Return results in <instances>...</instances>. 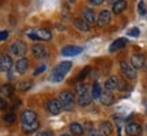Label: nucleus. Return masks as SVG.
<instances>
[{"label": "nucleus", "instance_id": "nucleus-1", "mask_svg": "<svg viewBox=\"0 0 147 136\" xmlns=\"http://www.w3.org/2000/svg\"><path fill=\"white\" fill-rule=\"evenodd\" d=\"M71 68H72V63H71V61H61V63H59L57 65L52 69L51 76H49V80H51L52 83L61 82V80L65 78V75L69 72Z\"/></svg>", "mask_w": 147, "mask_h": 136}, {"label": "nucleus", "instance_id": "nucleus-2", "mask_svg": "<svg viewBox=\"0 0 147 136\" xmlns=\"http://www.w3.org/2000/svg\"><path fill=\"white\" fill-rule=\"evenodd\" d=\"M59 100L63 105V109L64 110H72L74 104H75V95H74L72 91H61L60 95H59Z\"/></svg>", "mask_w": 147, "mask_h": 136}, {"label": "nucleus", "instance_id": "nucleus-3", "mask_svg": "<svg viewBox=\"0 0 147 136\" xmlns=\"http://www.w3.org/2000/svg\"><path fill=\"white\" fill-rule=\"evenodd\" d=\"M120 68H121V72L124 73V76L129 80H134L136 79L138 72H136V68L134 67L131 64V61H127V60H121L120 61Z\"/></svg>", "mask_w": 147, "mask_h": 136}, {"label": "nucleus", "instance_id": "nucleus-4", "mask_svg": "<svg viewBox=\"0 0 147 136\" xmlns=\"http://www.w3.org/2000/svg\"><path fill=\"white\" fill-rule=\"evenodd\" d=\"M10 52L14 55V56H16V57H25V55L27 53V45L25 41H21V40H18V41H15L14 44H11L10 46Z\"/></svg>", "mask_w": 147, "mask_h": 136}, {"label": "nucleus", "instance_id": "nucleus-5", "mask_svg": "<svg viewBox=\"0 0 147 136\" xmlns=\"http://www.w3.org/2000/svg\"><path fill=\"white\" fill-rule=\"evenodd\" d=\"M112 21V15H110V11L109 10H102L98 14V18H97V26L104 29L105 26H108Z\"/></svg>", "mask_w": 147, "mask_h": 136}, {"label": "nucleus", "instance_id": "nucleus-6", "mask_svg": "<svg viewBox=\"0 0 147 136\" xmlns=\"http://www.w3.org/2000/svg\"><path fill=\"white\" fill-rule=\"evenodd\" d=\"M32 53L33 56L38 60H42V59L48 57V55H49V50H48L47 48L41 45V44H34L32 46Z\"/></svg>", "mask_w": 147, "mask_h": 136}, {"label": "nucleus", "instance_id": "nucleus-7", "mask_svg": "<svg viewBox=\"0 0 147 136\" xmlns=\"http://www.w3.org/2000/svg\"><path fill=\"white\" fill-rule=\"evenodd\" d=\"M48 112L51 113V114L56 116V114H60V112L63 109V105H61V102H60V100H56V98H53V100H51L49 102H48Z\"/></svg>", "mask_w": 147, "mask_h": 136}, {"label": "nucleus", "instance_id": "nucleus-8", "mask_svg": "<svg viewBox=\"0 0 147 136\" xmlns=\"http://www.w3.org/2000/svg\"><path fill=\"white\" fill-rule=\"evenodd\" d=\"M12 65H14V61H12V57L10 55H1L0 56V69H1V72H10Z\"/></svg>", "mask_w": 147, "mask_h": 136}, {"label": "nucleus", "instance_id": "nucleus-9", "mask_svg": "<svg viewBox=\"0 0 147 136\" xmlns=\"http://www.w3.org/2000/svg\"><path fill=\"white\" fill-rule=\"evenodd\" d=\"M83 52V48L82 46H76V45H68V46H64L61 49V55L65 57H71V56H78Z\"/></svg>", "mask_w": 147, "mask_h": 136}, {"label": "nucleus", "instance_id": "nucleus-10", "mask_svg": "<svg viewBox=\"0 0 147 136\" xmlns=\"http://www.w3.org/2000/svg\"><path fill=\"white\" fill-rule=\"evenodd\" d=\"M21 120L22 124H32L34 121H37V113L32 109H26L21 113Z\"/></svg>", "mask_w": 147, "mask_h": 136}, {"label": "nucleus", "instance_id": "nucleus-11", "mask_svg": "<svg viewBox=\"0 0 147 136\" xmlns=\"http://www.w3.org/2000/svg\"><path fill=\"white\" fill-rule=\"evenodd\" d=\"M125 133L128 136H140L142 133V125L138 123H129L125 125Z\"/></svg>", "mask_w": 147, "mask_h": 136}, {"label": "nucleus", "instance_id": "nucleus-12", "mask_svg": "<svg viewBox=\"0 0 147 136\" xmlns=\"http://www.w3.org/2000/svg\"><path fill=\"white\" fill-rule=\"evenodd\" d=\"M27 69H29V60L25 57L18 59L15 63V72L18 75H23V73H26Z\"/></svg>", "mask_w": 147, "mask_h": 136}, {"label": "nucleus", "instance_id": "nucleus-13", "mask_svg": "<svg viewBox=\"0 0 147 136\" xmlns=\"http://www.w3.org/2000/svg\"><path fill=\"white\" fill-rule=\"evenodd\" d=\"M119 83H120V79L117 78V76H109V78L106 79L105 82V86H104V90L105 91H113V90H117V87H119Z\"/></svg>", "mask_w": 147, "mask_h": 136}, {"label": "nucleus", "instance_id": "nucleus-14", "mask_svg": "<svg viewBox=\"0 0 147 136\" xmlns=\"http://www.w3.org/2000/svg\"><path fill=\"white\" fill-rule=\"evenodd\" d=\"M127 44H128V40H127L125 37H121V38H117L116 41H113L112 44H110V46H109V52H110V53H115L116 50H120V49H123V48Z\"/></svg>", "mask_w": 147, "mask_h": 136}, {"label": "nucleus", "instance_id": "nucleus-15", "mask_svg": "<svg viewBox=\"0 0 147 136\" xmlns=\"http://www.w3.org/2000/svg\"><path fill=\"white\" fill-rule=\"evenodd\" d=\"M97 18H98V15H95V12L93 8H86V10L83 11V21L87 22L90 26L94 25V23L97 25Z\"/></svg>", "mask_w": 147, "mask_h": 136}, {"label": "nucleus", "instance_id": "nucleus-16", "mask_svg": "<svg viewBox=\"0 0 147 136\" xmlns=\"http://www.w3.org/2000/svg\"><path fill=\"white\" fill-rule=\"evenodd\" d=\"M21 129L23 133L32 135V133H34V132H37L40 129V121L37 120V121H34V123H32V124H22Z\"/></svg>", "mask_w": 147, "mask_h": 136}, {"label": "nucleus", "instance_id": "nucleus-17", "mask_svg": "<svg viewBox=\"0 0 147 136\" xmlns=\"http://www.w3.org/2000/svg\"><path fill=\"white\" fill-rule=\"evenodd\" d=\"M131 64L136 69H140V68H144V64H146V59L143 57V55H139V53H135L132 55L131 57Z\"/></svg>", "mask_w": 147, "mask_h": 136}, {"label": "nucleus", "instance_id": "nucleus-18", "mask_svg": "<svg viewBox=\"0 0 147 136\" xmlns=\"http://www.w3.org/2000/svg\"><path fill=\"white\" fill-rule=\"evenodd\" d=\"M98 131L102 133L104 136H110L112 133H113V131H115V128H113V125H112V123L110 121H101L100 123V129Z\"/></svg>", "mask_w": 147, "mask_h": 136}, {"label": "nucleus", "instance_id": "nucleus-19", "mask_svg": "<svg viewBox=\"0 0 147 136\" xmlns=\"http://www.w3.org/2000/svg\"><path fill=\"white\" fill-rule=\"evenodd\" d=\"M74 26L78 29L79 32H83V33H89L91 32V26L86 21H83V18H78L74 21Z\"/></svg>", "mask_w": 147, "mask_h": 136}, {"label": "nucleus", "instance_id": "nucleus-20", "mask_svg": "<svg viewBox=\"0 0 147 136\" xmlns=\"http://www.w3.org/2000/svg\"><path fill=\"white\" fill-rule=\"evenodd\" d=\"M100 102L104 105V106H110V105L115 104V95L112 94L110 91H105V90H104L102 95L100 97Z\"/></svg>", "mask_w": 147, "mask_h": 136}, {"label": "nucleus", "instance_id": "nucleus-21", "mask_svg": "<svg viewBox=\"0 0 147 136\" xmlns=\"http://www.w3.org/2000/svg\"><path fill=\"white\" fill-rule=\"evenodd\" d=\"M127 7H128L127 0H120V1H117V3H115L112 5V12L116 14V15H119V14H121V12H124L127 10Z\"/></svg>", "mask_w": 147, "mask_h": 136}, {"label": "nucleus", "instance_id": "nucleus-22", "mask_svg": "<svg viewBox=\"0 0 147 136\" xmlns=\"http://www.w3.org/2000/svg\"><path fill=\"white\" fill-rule=\"evenodd\" d=\"M69 132L72 133V136H82L84 133V127L79 123H71L69 124Z\"/></svg>", "mask_w": 147, "mask_h": 136}, {"label": "nucleus", "instance_id": "nucleus-23", "mask_svg": "<svg viewBox=\"0 0 147 136\" xmlns=\"http://www.w3.org/2000/svg\"><path fill=\"white\" fill-rule=\"evenodd\" d=\"M94 100L93 98V94H90V93H86V94L80 95V97H78V105L79 106H82V108H86V106H89L90 104H91V101Z\"/></svg>", "mask_w": 147, "mask_h": 136}, {"label": "nucleus", "instance_id": "nucleus-24", "mask_svg": "<svg viewBox=\"0 0 147 136\" xmlns=\"http://www.w3.org/2000/svg\"><path fill=\"white\" fill-rule=\"evenodd\" d=\"M34 33L37 34V37L40 38V41H51L52 40V33L48 32V30H44V29H40V30H34Z\"/></svg>", "mask_w": 147, "mask_h": 136}, {"label": "nucleus", "instance_id": "nucleus-25", "mask_svg": "<svg viewBox=\"0 0 147 136\" xmlns=\"http://www.w3.org/2000/svg\"><path fill=\"white\" fill-rule=\"evenodd\" d=\"M75 93H76V95H78V97L86 94V93H89V87H87V84H86V83L76 84V86H75Z\"/></svg>", "mask_w": 147, "mask_h": 136}, {"label": "nucleus", "instance_id": "nucleus-26", "mask_svg": "<svg viewBox=\"0 0 147 136\" xmlns=\"http://www.w3.org/2000/svg\"><path fill=\"white\" fill-rule=\"evenodd\" d=\"M102 93H104V91H102V89H101V84L95 82V83L93 84V91H91L93 98H94V100H100V97L102 95Z\"/></svg>", "mask_w": 147, "mask_h": 136}, {"label": "nucleus", "instance_id": "nucleus-27", "mask_svg": "<svg viewBox=\"0 0 147 136\" xmlns=\"http://www.w3.org/2000/svg\"><path fill=\"white\" fill-rule=\"evenodd\" d=\"M0 93H1V98H4V97H11L12 95V86L11 84H3L1 86V89H0Z\"/></svg>", "mask_w": 147, "mask_h": 136}, {"label": "nucleus", "instance_id": "nucleus-28", "mask_svg": "<svg viewBox=\"0 0 147 136\" xmlns=\"http://www.w3.org/2000/svg\"><path fill=\"white\" fill-rule=\"evenodd\" d=\"M32 82L30 80H22V82H19L18 83V86H16V89L19 90V91H27V90L32 87Z\"/></svg>", "mask_w": 147, "mask_h": 136}, {"label": "nucleus", "instance_id": "nucleus-29", "mask_svg": "<svg viewBox=\"0 0 147 136\" xmlns=\"http://www.w3.org/2000/svg\"><path fill=\"white\" fill-rule=\"evenodd\" d=\"M90 71H91V68H90V67H84L83 69H82V71L79 72V75H78V78H76V80H78V82H82V80H83V79L86 78L87 75H89Z\"/></svg>", "mask_w": 147, "mask_h": 136}, {"label": "nucleus", "instance_id": "nucleus-30", "mask_svg": "<svg viewBox=\"0 0 147 136\" xmlns=\"http://www.w3.org/2000/svg\"><path fill=\"white\" fill-rule=\"evenodd\" d=\"M16 120V116H15V113H7V114L4 116V121L7 123V124H12L14 121Z\"/></svg>", "mask_w": 147, "mask_h": 136}, {"label": "nucleus", "instance_id": "nucleus-31", "mask_svg": "<svg viewBox=\"0 0 147 136\" xmlns=\"http://www.w3.org/2000/svg\"><path fill=\"white\" fill-rule=\"evenodd\" d=\"M127 36H129V37H135V38H138V37L140 36V30H139V27H132L131 30H128V33H127Z\"/></svg>", "mask_w": 147, "mask_h": 136}, {"label": "nucleus", "instance_id": "nucleus-32", "mask_svg": "<svg viewBox=\"0 0 147 136\" xmlns=\"http://www.w3.org/2000/svg\"><path fill=\"white\" fill-rule=\"evenodd\" d=\"M138 10H139V14H140V15H146V12H147L146 3H144L143 0H140V1H139V4H138Z\"/></svg>", "mask_w": 147, "mask_h": 136}, {"label": "nucleus", "instance_id": "nucleus-33", "mask_svg": "<svg viewBox=\"0 0 147 136\" xmlns=\"http://www.w3.org/2000/svg\"><path fill=\"white\" fill-rule=\"evenodd\" d=\"M8 36H10V33H8V30H1V33H0V41H1V42L7 41V38H8Z\"/></svg>", "mask_w": 147, "mask_h": 136}, {"label": "nucleus", "instance_id": "nucleus-34", "mask_svg": "<svg viewBox=\"0 0 147 136\" xmlns=\"http://www.w3.org/2000/svg\"><path fill=\"white\" fill-rule=\"evenodd\" d=\"M117 90H119V91H125V90H128V86H127V83L124 82V80H120V83H119V87H117Z\"/></svg>", "mask_w": 147, "mask_h": 136}, {"label": "nucleus", "instance_id": "nucleus-35", "mask_svg": "<svg viewBox=\"0 0 147 136\" xmlns=\"http://www.w3.org/2000/svg\"><path fill=\"white\" fill-rule=\"evenodd\" d=\"M45 68H47V67H45V64H42L41 67H38L36 71H34V73H33V75H34V76H38L40 73H42L44 71H45Z\"/></svg>", "mask_w": 147, "mask_h": 136}, {"label": "nucleus", "instance_id": "nucleus-36", "mask_svg": "<svg viewBox=\"0 0 147 136\" xmlns=\"http://www.w3.org/2000/svg\"><path fill=\"white\" fill-rule=\"evenodd\" d=\"M83 127H84V131H90V132L94 131V129H93L94 127H93V124H91V123H84Z\"/></svg>", "mask_w": 147, "mask_h": 136}, {"label": "nucleus", "instance_id": "nucleus-37", "mask_svg": "<svg viewBox=\"0 0 147 136\" xmlns=\"http://www.w3.org/2000/svg\"><path fill=\"white\" fill-rule=\"evenodd\" d=\"M104 1H105V0H89V3L91 5H101Z\"/></svg>", "mask_w": 147, "mask_h": 136}, {"label": "nucleus", "instance_id": "nucleus-38", "mask_svg": "<svg viewBox=\"0 0 147 136\" xmlns=\"http://www.w3.org/2000/svg\"><path fill=\"white\" fill-rule=\"evenodd\" d=\"M37 136H53V133L51 131H41L37 133Z\"/></svg>", "mask_w": 147, "mask_h": 136}, {"label": "nucleus", "instance_id": "nucleus-39", "mask_svg": "<svg viewBox=\"0 0 147 136\" xmlns=\"http://www.w3.org/2000/svg\"><path fill=\"white\" fill-rule=\"evenodd\" d=\"M5 108H7V104H5L4 98H1V100H0V109H1V110H4Z\"/></svg>", "mask_w": 147, "mask_h": 136}, {"label": "nucleus", "instance_id": "nucleus-40", "mask_svg": "<svg viewBox=\"0 0 147 136\" xmlns=\"http://www.w3.org/2000/svg\"><path fill=\"white\" fill-rule=\"evenodd\" d=\"M89 136H104V135H102V133H101L100 131H95V129H94V131H91V132H90Z\"/></svg>", "mask_w": 147, "mask_h": 136}, {"label": "nucleus", "instance_id": "nucleus-41", "mask_svg": "<svg viewBox=\"0 0 147 136\" xmlns=\"http://www.w3.org/2000/svg\"><path fill=\"white\" fill-rule=\"evenodd\" d=\"M108 1H110V3H112V5H113L115 3H117V1H120V0H108Z\"/></svg>", "mask_w": 147, "mask_h": 136}, {"label": "nucleus", "instance_id": "nucleus-42", "mask_svg": "<svg viewBox=\"0 0 147 136\" xmlns=\"http://www.w3.org/2000/svg\"><path fill=\"white\" fill-rule=\"evenodd\" d=\"M69 3H71V4H74V3H75V1H76V0H68Z\"/></svg>", "mask_w": 147, "mask_h": 136}, {"label": "nucleus", "instance_id": "nucleus-43", "mask_svg": "<svg viewBox=\"0 0 147 136\" xmlns=\"http://www.w3.org/2000/svg\"><path fill=\"white\" fill-rule=\"evenodd\" d=\"M144 69H147V60H146V64H144Z\"/></svg>", "mask_w": 147, "mask_h": 136}, {"label": "nucleus", "instance_id": "nucleus-44", "mask_svg": "<svg viewBox=\"0 0 147 136\" xmlns=\"http://www.w3.org/2000/svg\"><path fill=\"white\" fill-rule=\"evenodd\" d=\"M60 136H71V135H67V133H63V135H60Z\"/></svg>", "mask_w": 147, "mask_h": 136}, {"label": "nucleus", "instance_id": "nucleus-45", "mask_svg": "<svg viewBox=\"0 0 147 136\" xmlns=\"http://www.w3.org/2000/svg\"><path fill=\"white\" fill-rule=\"evenodd\" d=\"M146 132H147V124H146Z\"/></svg>", "mask_w": 147, "mask_h": 136}]
</instances>
